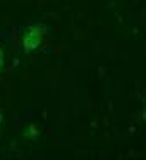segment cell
I'll return each instance as SVG.
<instances>
[{"mask_svg":"<svg viewBox=\"0 0 146 160\" xmlns=\"http://www.w3.org/2000/svg\"><path fill=\"white\" fill-rule=\"evenodd\" d=\"M46 26L45 24H29L28 28L22 29V35H21V45H22V50L26 53H33L41 47L43 40L46 36Z\"/></svg>","mask_w":146,"mask_h":160,"instance_id":"obj_1","label":"cell"},{"mask_svg":"<svg viewBox=\"0 0 146 160\" xmlns=\"http://www.w3.org/2000/svg\"><path fill=\"white\" fill-rule=\"evenodd\" d=\"M22 138L28 141H36L40 138V129L36 128V124H28L22 131Z\"/></svg>","mask_w":146,"mask_h":160,"instance_id":"obj_2","label":"cell"},{"mask_svg":"<svg viewBox=\"0 0 146 160\" xmlns=\"http://www.w3.org/2000/svg\"><path fill=\"white\" fill-rule=\"evenodd\" d=\"M4 69H5V52H4V48L0 47V76L4 74Z\"/></svg>","mask_w":146,"mask_h":160,"instance_id":"obj_3","label":"cell"}]
</instances>
